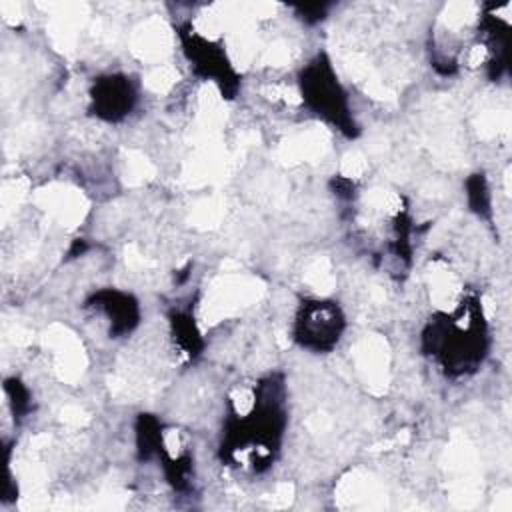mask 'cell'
Here are the masks:
<instances>
[{
    "label": "cell",
    "instance_id": "obj_4",
    "mask_svg": "<svg viewBox=\"0 0 512 512\" xmlns=\"http://www.w3.org/2000/svg\"><path fill=\"white\" fill-rule=\"evenodd\" d=\"M186 52H188L190 62L198 70V74L218 82L222 86V92L230 94L236 90V84H238L236 74L230 68V62L224 58V52L218 46H212L210 42H206L202 38L190 36Z\"/></svg>",
    "mask_w": 512,
    "mask_h": 512
},
{
    "label": "cell",
    "instance_id": "obj_2",
    "mask_svg": "<svg viewBox=\"0 0 512 512\" xmlns=\"http://www.w3.org/2000/svg\"><path fill=\"white\" fill-rule=\"evenodd\" d=\"M344 330V316L338 304L328 300H306L294 320V340L308 350L326 352L336 346Z\"/></svg>",
    "mask_w": 512,
    "mask_h": 512
},
{
    "label": "cell",
    "instance_id": "obj_5",
    "mask_svg": "<svg viewBox=\"0 0 512 512\" xmlns=\"http://www.w3.org/2000/svg\"><path fill=\"white\" fill-rule=\"evenodd\" d=\"M90 306L98 308L108 318L112 334L130 332L138 322V306L130 294L116 292V290H104V292L94 294Z\"/></svg>",
    "mask_w": 512,
    "mask_h": 512
},
{
    "label": "cell",
    "instance_id": "obj_3",
    "mask_svg": "<svg viewBox=\"0 0 512 512\" xmlns=\"http://www.w3.org/2000/svg\"><path fill=\"white\" fill-rule=\"evenodd\" d=\"M136 92L126 76L110 74L100 78L92 88V110L108 122L122 120L134 106Z\"/></svg>",
    "mask_w": 512,
    "mask_h": 512
},
{
    "label": "cell",
    "instance_id": "obj_1",
    "mask_svg": "<svg viewBox=\"0 0 512 512\" xmlns=\"http://www.w3.org/2000/svg\"><path fill=\"white\" fill-rule=\"evenodd\" d=\"M302 100L320 116L336 124L342 132L354 134V120L348 112V98L342 90L330 62L318 56L302 70Z\"/></svg>",
    "mask_w": 512,
    "mask_h": 512
}]
</instances>
